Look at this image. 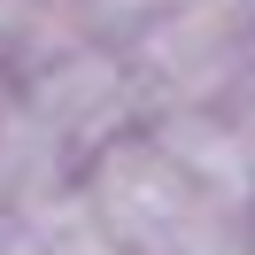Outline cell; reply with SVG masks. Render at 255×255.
I'll return each mask as SVG.
<instances>
[{"label": "cell", "instance_id": "1", "mask_svg": "<svg viewBox=\"0 0 255 255\" xmlns=\"http://www.w3.org/2000/svg\"><path fill=\"white\" fill-rule=\"evenodd\" d=\"M124 54L147 109H232L255 93V0H162Z\"/></svg>", "mask_w": 255, "mask_h": 255}, {"label": "cell", "instance_id": "2", "mask_svg": "<svg viewBox=\"0 0 255 255\" xmlns=\"http://www.w3.org/2000/svg\"><path fill=\"white\" fill-rule=\"evenodd\" d=\"M16 101L78 155V170L109 139H124V131H139L147 116H155L139 70H131V54H124V39H85V47L54 54L47 70H31V78L16 85Z\"/></svg>", "mask_w": 255, "mask_h": 255}, {"label": "cell", "instance_id": "3", "mask_svg": "<svg viewBox=\"0 0 255 255\" xmlns=\"http://www.w3.org/2000/svg\"><path fill=\"white\" fill-rule=\"evenodd\" d=\"M147 131L178 155V170L193 186H209L217 201L255 209V162H248V131H240L232 109H155Z\"/></svg>", "mask_w": 255, "mask_h": 255}, {"label": "cell", "instance_id": "4", "mask_svg": "<svg viewBox=\"0 0 255 255\" xmlns=\"http://www.w3.org/2000/svg\"><path fill=\"white\" fill-rule=\"evenodd\" d=\"M70 186H78V155H70L23 101H8V116H0V232L23 224L31 209H47L54 193H70Z\"/></svg>", "mask_w": 255, "mask_h": 255}, {"label": "cell", "instance_id": "5", "mask_svg": "<svg viewBox=\"0 0 255 255\" xmlns=\"http://www.w3.org/2000/svg\"><path fill=\"white\" fill-rule=\"evenodd\" d=\"M0 255H131V248L93 217V201L70 186V193H54L47 209H31L23 224H8V232H0Z\"/></svg>", "mask_w": 255, "mask_h": 255}, {"label": "cell", "instance_id": "6", "mask_svg": "<svg viewBox=\"0 0 255 255\" xmlns=\"http://www.w3.org/2000/svg\"><path fill=\"white\" fill-rule=\"evenodd\" d=\"M162 0H85V16H93V31L101 39H131L147 16H155Z\"/></svg>", "mask_w": 255, "mask_h": 255}, {"label": "cell", "instance_id": "7", "mask_svg": "<svg viewBox=\"0 0 255 255\" xmlns=\"http://www.w3.org/2000/svg\"><path fill=\"white\" fill-rule=\"evenodd\" d=\"M8 101H16V78H0V116H8Z\"/></svg>", "mask_w": 255, "mask_h": 255}, {"label": "cell", "instance_id": "8", "mask_svg": "<svg viewBox=\"0 0 255 255\" xmlns=\"http://www.w3.org/2000/svg\"><path fill=\"white\" fill-rule=\"evenodd\" d=\"M248 255H255V209H248Z\"/></svg>", "mask_w": 255, "mask_h": 255}]
</instances>
